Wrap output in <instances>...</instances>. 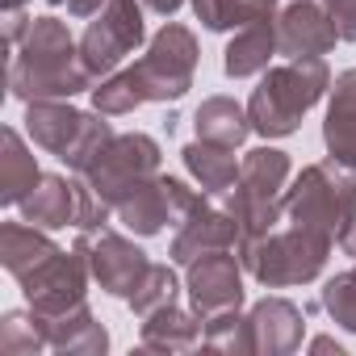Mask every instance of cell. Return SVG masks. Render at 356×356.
Returning a JSON list of instances; mask_svg holds the SVG:
<instances>
[{
	"mask_svg": "<svg viewBox=\"0 0 356 356\" xmlns=\"http://www.w3.org/2000/svg\"><path fill=\"white\" fill-rule=\"evenodd\" d=\"M84 88H92V76L80 63L67 26L59 17H34L9 63V92L22 101H67Z\"/></svg>",
	"mask_w": 356,
	"mask_h": 356,
	"instance_id": "6da1fadb",
	"label": "cell"
},
{
	"mask_svg": "<svg viewBox=\"0 0 356 356\" xmlns=\"http://www.w3.org/2000/svg\"><path fill=\"white\" fill-rule=\"evenodd\" d=\"M331 76L323 59H289L285 67H268L264 80L256 84L252 101H248V118L252 130L264 138H285L298 130V122L306 118L310 105H318V97L327 92Z\"/></svg>",
	"mask_w": 356,
	"mask_h": 356,
	"instance_id": "7a4b0ae2",
	"label": "cell"
},
{
	"mask_svg": "<svg viewBox=\"0 0 356 356\" xmlns=\"http://www.w3.org/2000/svg\"><path fill=\"white\" fill-rule=\"evenodd\" d=\"M285 218L302 231H314L323 239L335 243L348 210L356 206V168L327 159V163H310L293 189H285Z\"/></svg>",
	"mask_w": 356,
	"mask_h": 356,
	"instance_id": "3957f363",
	"label": "cell"
},
{
	"mask_svg": "<svg viewBox=\"0 0 356 356\" xmlns=\"http://www.w3.org/2000/svg\"><path fill=\"white\" fill-rule=\"evenodd\" d=\"M331 252V239L289 227V231H268L264 239L239 243V264L268 289H285V285H306L323 273Z\"/></svg>",
	"mask_w": 356,
	"mask_h": 356,
	"instance_id": "277c9868",
	"label": "cell"
},
{
	"mask_svg": "<svg viewBox=\"0 0 356 356\" xmlns=\"http://www.w3.org/2000/svg\"><path fill=\"white\" fill-rule=\"evenodd\" d=\"M101 118H105V113H101ZM101 118L80 113V109H72V105H63V101H30V109H26V130H30V138H34L42 151L59 155V159L80 176V172L101 155V147L113 138L109 122H101Z\"/></svg>",
	"mask_w": 356,
	"mask_h": 356,
	"instance_id": "5b68a950",
	"label": "cell"
},
{
	"mask_svg": "<svg viewBox=\"0 0 356 356\" xmlns=\"http://www.w3.org/2000/svg\"><path fill=\"white\" fill-rule=\"evenodd\" d=\"M151 176H159V143L147 134H113L101 155L80 172V181H88L118 210V202H126Z\"/></svg>",
	"mask_w": 356,
	"mask_h": 356,
	"instance_id": "8992f818",
	"label": "cell"
},
{
	"mask_svg": "<svg viewBox=\"0 0 356 356\" xmlns=\"http://www.w3.org/2000/svg\"><path fill=\"white\" fill-rule=\"evenodd\" d=\"M130 72L143 88V101H181L197 72V38L185 26L168 22Z\"/></svg>",
	"mask_w": 356,
	"mask_h": 356,
	"instance_id": "52a82bcc",
	"label": "cell"
},
{
	"mask_svg": "<svg viewBox=\"0 0 356 356\" xmlns=\"http://www.w3.org/2000/svg\"><path fill=\"white\" fill-rule=\"evenodd\" d=\"M143 42V9L138 0H105L97 22H88L80 38V63L88 67L92 84L101 76H113L126 55H134Z\"/></svg>",
	"mask_w": 356,
	"mask_h": 356,
	"instance_id": "ba28073f",
	"label": "cell"
},
{
	"mask_svg": "<svg viewBox=\"0 0 356 356\" xmlns=\"http://www.w3.org/2000/svg\"><path fill=\"white\" fill-rule=\"evenodd\" d=\"M206 197L193 193L185 181H176V176H151L147 185H138L126 202H118V222L134 235H159L163 222H176L181 227Z\"/></svg>",
	"mask_w": 356,
	"mask_h": 356,
	"instance_id": "9c48e42d",
	"label": "cell"
},
{
	"mask_svg": "<svg viewBox=\"0 0 356 356\" xmlns=\"http://www.w3.org/2000/svg\"><path fill=\"white\" fill-rule=\"evenodd\" d=\"M76 252L84 256L92 281H101V289L113 293V298H130V293L143 285V277L151 273L147 252H138L130 239H122V235L109 231V227L84 231L80 243H76Z\"/></svg>",
	"mask_w": 356,
	"mask_h": 356,
	"instance_id": "30bf717a",
	"label": "cell"
},
{
	"mask_svg": "<svg viewBox=\"0 0 356 356\" xmlns=\"http://www.w3.org/2000/svg\"><path fill=\"white\" fill-rule=\"evenodd\" d=\"M84 281H88V264L80 252H55L47 264H38L30 277H22V293L30 302V310L47 323L59 318L76 306H84Z\"/></svg>",
	"mask_w": 356,
	"mask_h": 356,
	"instance_id": "8fae6325",
	"label": "cell"
},
{
	"mask_svg": "<svg viewBox=\"0 0 356 356\" xmlns=\"http://www.w3.org/2000/svg\"><path fill=\"white\" fill-rule=\"evenodd\" d=\"M189 302L193 314L206 323L214 314L239 310L243 306V277H239V256L210 252L189 264Z\"/></svg>",
	"mask_w": 356,
	"mask_h": 356,
	"instance_id": "7c38bea8",
	"label": "cell"
},
{
	"mask_svg": "<svg viewBox=\"0 0 356 356\" xmlns=\"http://www.w3.org/2000/svg\"><path fill=\"white\" fill-rule=\"evenodd\" d=\"M335 42H339L335 22H331L327 5H318V0H293L277 22V47L289 59H310V55L323 59Z\"/></svg>",
	"mask_w": 356,
	"mask_h": 356,
	"instance_id": "4fadbf2b",
	"label": "cell"
},
{
	"mask_svg": "<svg viewBox=\"0 0 356 356\" xmlns=\"http://www.w3.org/2000/svg\"><path fill=\"white\" fill-rule=\"evenodd\" d=\"M239 243V222H235V214L227 210H210L206 202L181 222V231H176V239H172V260L176 264H193V260H202V256H210V252H227V248H235Z\"/></svg>",
	"mask_w": 356,
	"mask_h": 356,
	"instance_id": "5bb4252c",
	"label": "cell"
},
{
	"mask_svg": "<svg viewBox=\"0 0 356 356\" xmlns=\"http://www.w3.org/2000/svg\"><path fill=\"white\" fill-rule=\"evenodd\" d=\"M302 331H306V318L285 298H264L248 314L252 352H293L302 343Z\"/></svg>",
	"mask_w": 356,
	"mask_h": 356,
	"instance_id": "9a60e30c",
	"label": "cell"
},
{
	"mask_svg": "<svg viewBox=\"0 0 356 356\" xmlns=\"http://www.w3.org/2000/svg\"><path fill=\"white\" fill-rule=\"evenodd\" d=\"M331 159L356 168V67L335 76L331 105H327V126H323Z\"/></svg>",
	"mask_w": 356,
	"mask_h": 356,
	"instance_id": "2e32d148",
	"label": "cell"
},
{
	"mask_svg": "<svg viewBox=\"0 0 356 356\" xmlns=\"http://www.w3.org/2000/svg\"><path fill=\"white\" fill-rule=\"evenodd\" d=\"M76 202H80V185L63 181V176H42L22 202V218L42 231L76 227Z\"/></svg>",
	"mask_w": 356,
	"mask_h": 356,
	"instance_id": "e0dca14e",
	"label": "cell"
},
{
	"mask_svg": "<svg viewBox=\"0 0 356 356\" xmlns=\"http://www.w3.org/2000/svg\"><path fill=\"white\" fill-rule=\"evenodd\" d=\"M273 55H281V47H277V22H273V17H264V22L243 26V30L231 38L222 67H227V76H231V80H248V76L268 72Z\"/></svg>",
	"mask_w": 356,
	"mask_h": 356,
	"instance_id": "ac0fdd59",
	"label": "cell"
},
{
	"mask_svg": "<svg viewBox=\"0 0 356 356\" xmlns=\"http://www.w3.org/2000/svg\"><path fill=\"white\" fill-rule=\"evenodd\" d=\"M55 252H59V248L42 235V227H34V222H26V218L0 227V264H5L17 281L30 277L38 264H47Z\"/></svg>",
	"mask_w": 356,
	"mask_h": 356,
	"instance_id": "d6986e66",
	"label": "cell"
},
{
	"mask_svg": "<svg viewBox=\"0 0 356 356\" xmlns=\"http://www.w3.org/2000/svg\"><path fill=\"white\" fill-rule=\"evenodd\" d=\"M197 339H206V323H197V314H185L176 302L147 314L143 323V348L151 352H185Z\"/></svg>",
	"mask_w": 356,
	"mask_h": 356,
	"instance_id": "ffe728a7",
	"label": "cell"
},
{
	"mask_svg": "<svg viewBox=\"0 0 356 356\" xmlns=\"http://www.w3.org/2000/svg\"><path fill=\"white\" fill-rule=\"evenodd\" d=\"M193 126H197V138L218 143V147H231V151L252 134L248 109L235 105L231 97H210V101H202L197 113H193Z\"/></svg>",
	"mask_w": 356,
	"mask_h": 356,
	"instance_id": "44dd1931",
	"label": "cell"
},
{
	"mask_svg": "<svg viewBox=\"0 0 356 356\" xmlns=\"http://www.w3.org/2000/svg\"><path fill=\"white\" fill-rule=\"evenodd\" d=\"M0 143H5V155H0V202L22 206L26 193L42 181V172H38V163H34V155H30V147L22 143L17 130H5Z\"/></svg>",
	"mask_w": 356,
	"mask_h": 356,
	"instance_id": "7402d4cb",
	"label": "cell"
},
{
	"mask_svg": "<svg viewBox=\"0 0 356 356\" xmlns=\"http://www.w3.org/2000/svg\"><path fill=\"white\" fill-rule=\"evenodd\" d=\"M185 168L197 176L202 193H227L235 181H239V163H235V151L231 147H218V143H189L185 147Z\"/></svg>",
	"mask_w": 356,
	"mask_h": 356,
	"instance_id": "603a6c76",
	"label": "cell"
},
{
	"mask_svg": "<svg viewBox=\"0 0 356 356\" xmlns=\"http://www.w3.org/2000/svg\"><path fill=\"white\" fill-rule=\"evenodd\" d=\"M42 327H47L51 348H59V352H105L109 348V335L88 314V306H76V310H67L59 318H47Z\"/></svg>",
	"mask_w": 356,
	"mask_h": 356,
	"instance_id": "cb8c5ba5",
	"label": "cell"
},
{
	"mask_svg": "<svg viewBox=\"0 0 356 356\" xmlns=\"http://www.w3.org/2000/svg\"><path fill=\"white\" fill-rule=\"evenodd\" d=\"M193 9L206 30H243L252 22L273 17L277 0H193Z\"/></svg>",
	"mask_w": 356,
	"mask_h": 356,
	"instance_id": "d4e9b609",
	"label": "cell"
},
{
	"mask_svg": "<svg viewBox=\"0 0 356 356\" xmlns=\"http://www.w3.org/2000/svg\"><path fill=\"white\" fill-rule=\"evenodd\" d=\"M42 348H51V339H47V327L38 314H17V310L5 314V323H0V352L5 356H34Z\"/></svg>",
	"mask_w": 356,
	"mask_h": 356,
	"instance_id": "484cf974",
	"label": "cell"
},
{
	"mask_svg": "<svg viewBox=\"0 0 356 356\" xmlns=\"http://www.w3.org/2000/svg\"><path fill=\"white\" fill-rule=\"evenodd\" d=\"M92 105H97V113H105V118H118V113H130L134 105H143V88H138L134 72L126 67V72L105 76V80L92 88Z\"/></svg>",
	"mask_w": 356,
	"mask_h": 356,
	"instance_id": "4316f807",
	"label": "cell"
},
{
	"mask_svg": "<svg viewBox=\"0 0 356 356\" xmlns=\"http://www.w3.org/2000/svg\"><path fill=\"white\" fill-rule=\"evenodd\" d=\"M126 302H130V310H134L138 318H147V314L172 306V302H176V273H172L168 264H151V273L143 277V285H138Z\"/></svg>",
	"mask_w": 356,
	"mask_h": 356,
	"instance_id": "83f0119b",
	"label": "cell"
},
{
	"mask_svg": "<svg viewBox=\"0 0 356 356\" xmlns=\"http://www.w3.org/2000/svg\"><path fill=\"white\" fill-rule=\"evenodd\" d=\"M323 306H327V314H331L339 327L356 331V268H348V273H339V277L327 281Z\"/></svg>",
	"mask_w": 356,
	"mask_h": 356,
	"instance_id": "f1b7e54d",
	"label": "cell"
},
{
	"mask_svg": "<svg viewBox=\"0 0 356 356\" xmlns=\"http://www.w3.org/2000/svg\"><path fill=\"white\" fill-rule=\"evenodd\" d=\"M206 343L210 348H222V352H252L248 318H239V310H227V314L206 318Z\"/></svg>",
	"mask_w": 356,
	"mask_h": 356,
	"instance_id": "f546056e",
	"label": "cell"
},
{
	"mask_svg": "<svg viewBox=\"0 0 356 356\" xmlns=\"http://www.w3.org/2000/svg\"><path fill=\"white\" fill-rule=\"evenodd\" d=\"M109 214H113V206L88 185V181H80V202H76V227L80 231H101L105 222H109Z\"/></svg>",
	"mask_w": 356,
	"mask_h": 356,
	"instance_id": "4dcf8cb0",
	"label": "cell"
},
{
	"mask_svg": "<svg viewBox=\"0 0 356 356\" xmlns=\"http://www.w3.org/2000/svg\"><path fill=\"white\" fill-rule=\"evenodd\" d=\"M331 22H335V34L343 42H356V0H323Z\"/></svg>",
	"mask_w": 356,
	"mask_h": 356,
	"instance_id": "1f68e13d",
	"label": "cell"
},
{
	"mask_svg": "<svg viewBox=\"0 0 356 356\" xmlns=\"http://www.w3.org/2000/svg\"><path fill=\"white\" fill-rule=\"evenodd\" d=\"M335 243H339V252H343V256H352V260H356V206L348 210V218H343V227H339Z\"/></svg>",
	"mask_w": 356,
	"mask_h": 356,
	"instance_id": "d6a6232c",
	"label": "cell"
},
{
	"mask_svg": "<svg viewBox=\"0 0 356 356\" xmlns=\"http://www.w3.org/2000/svg\"><path fill=\"white\" fill-rule=\"evenodd\" d=\"M55 9H67L72 17H92V13H101V5L105 0H51Z\"/></svg>",
	"mask_w": 356,
	"mask_h": 356,
	"instance_id": "836d02e7",
	"label": "cell"
},
{
	"mask_svg": "<svg viewBox=\"0 0 356 356\" xmlns=\"http://www.w3.org/2000/svg\"><path fill=\"white\" fill-rule=\"evenodd\" d=\"M143 5H147L151 13H159V17H172L176 9H181V5H185V0H143Z\"/></svg>",
	"mask_w": 356,
	"mask_h": 356,
	"instance_id": "e575fe53",
	"label": "cell"
},
{
	"mask_svg": "<svg viewBox=\"0 0 356 356\" xmlns=\"http://www.w3.org/2000/svg\"><path fill=\"white\" fill-rule=\"evenodd\" d=\"M310 348H314V352H335V356H343V348H339V343H335L331 335H318V339H314Z\"/></svg>",
	"mask_w": 356,
	"mask_h": 356,
	"instance_id": "d590c367",
	"label": "cell"
},
{
	"mask_svg": "<svg viewBox=\"0 0 356 356\" xmlns=\"http://www.w3.org/2000/svg\"><path fill=\"white\" fill-rule=\"evenodd\" d=\"M22 5H26V0H5V13H17Z\"/></svg>",
	"mask_w": 356,
	"mask_h": 356,
	"instance_id": "8d00e7d4",
	"label": "cell"
}]
</instances>
